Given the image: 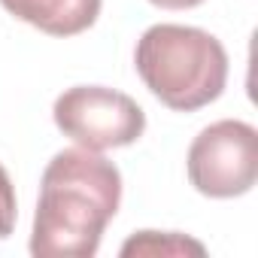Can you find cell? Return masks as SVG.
<instances>
[{
	"label": "cell",
	"instance_id": "6da1fadb",
	"mask_svg": "<svg viewBox=\"0 0 258 258\" xmlns=\"http://www.w3.org/2000/svg\"><path fill=\"white\" fill-rule=\"evenodd\" d=\"M121 204V173L91 149L58 152L40 179L31 231L37 258H91Z\"/></svg>",
	"mask_w": 258,
	"mask_h": 258
},
{
	"label": "cell",
	"instance_id": "7a4b0ae2",
	"mask_svg": "<svg viewBox=\"0 0 258 258\" xmlns=\"http://www.w3.org/2000/svg\"><path fill=\"white\" fill-rule=\"evenodd\" d=\"M134 67L146 88L176 112L210 106L228 82L225 46L188 25H152L137 40Z\"/></svg>",
	"mask_w": 258,
	"mask_h": 258
},
{
	"label": "cell",
	"instance_id": "3957f363",
	"mask_svg": "<svg viewBox=\"0 0 258 258\" xmlns=\"http://www.w3.org/2000/svg\"><path fill=\"white\" fill-rule=\"evenodd\" d=\"M52 118L64 137L91 152L131 146L146 131L143 106L134 97L103 85L67 88L55 100Z\"/></svg>",
	"mask_w": 258,
	"mask_h": 258
},
{
	"label": "cell",
	"instance_id": "277c9868",
	"mask_svg": "<svg viewBox=\"0 0 258 258\" xmlns=\"http://www.w3.org/2000/svg\"><path fill=\"white\" fill-rule=\"evenodd\" d=\"M185 167L201 195L216 201L240 198L258 179V131L240 118L213 121L188 146Z\"/></svg>",
	"mask_w": 258,
	"mask_h": 258
},
{
	"label": "cell",
	"instance_id": "5b68a950",
	"mask_svg": "<svg viewBox=\"0 0 258 258\" xmlns=\"http://www.w3.org/2000/svg\"><path fill=\"white\" fill-rule=\"evenodd\" d=\"M0 4L7 13L49 37H76L97 22L103 0H0Z\"/></svg>",
	"mask_w": 258,
	"mask_h": 258
},
{
	"label": "cell",
	"instance_id": "8992f818",
	"mask_svg": "<svg viewBox=\"0 0 258 258\" xmlns=\"http://www.w3.org/2000/svg\"><path fill=\"white\" fill-rule=\"evenodd\" d=\"M124 258H134V255H149V258H185V255H207V246L195 237H185L179 231H137L131 234L121 249Z\"/></svg>",
	"mask_w": 258,
	"mask_h": 258
},
{
	"label": "cell",
	"instance_id": "52a82bcc",
	"mask_svg": "<svg viewBox=\"0 0 258 258\" xmlns=\"http://www.w3.org/2000/svg\"><path fill=\"white\" fill-rule=\"evenodd\" d=\"M16 188L7 173V167L0 164V240H7L16 228Z\"/></svg>",
	"mask_w": 258,
	"mask_h": 258
},
{
	"label": "cell",
	"instance_id": "ba28073f",
	"mask_svg": "<svg viewBox=\"0 0 258 258\" xmlns=\"http://www.w3.org/2000/svg\"><path fill=\"white\" fill-rule=\"evenodd\" d=\"M149 4H155L161 10H195V7L204 4V0H149Z\"/></svg>",
	"mask_w": 258,
	"mask_h": 258
}]
</instances>
